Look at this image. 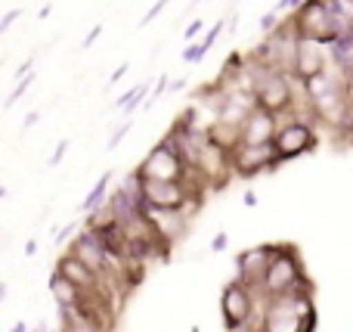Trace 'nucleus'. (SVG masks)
I'll use <instances>...</instances> for the list:
<instances>
[{
    "instance_id": "f257e3e1",
    "label": "nucleus",
    "mask_w": 353,
    "mask_h": 332,
    "mask_svg": "<svg viewBox=\"0 0 353 332\" xmlns=\"http://www.w3.org/2000/svg\"><path fill=\"white\" fill-rule=\"evenodd\" d=\"M261 329H267V332H313L316 329L313 292H285V295L267 298L261 308Z\"/></svg>"
},
{
    "instance_id": "f03ea898",
    "label": "nucleus",
    "mask_w": 353,
    "mask_h": 332,
    "mask_svg": "<svg viewBox=\"0 0 353 332\" xmlns=\"http://www.w3.org/2000/svg\"><path fill=\"white\" fill-rule=\"evenodd\" d=\"M285 292H313V283L307 280L301 255L294 246H276L273 248V261L267 271V283H263V302Z\"/></svg>"
},
{
    "instance_id": "7ed1b4c3",
    "label": "nucleus",
    "mask_w": 353,
    "mask_h": 332,
    "mask_svg": "<svg viewBox=\"0 0 353 332\" xmlns=\"http://www.w3.org/2000/svg\"><path fill=\"white\" fill-rule=\"evenodd\" d=\"M263 304V298L254 289H248L239 280H230L223 286V295H220V314H223L226 332H254L261 326H254L257 308ZM261 320V317H257Z\"/></svg>"
},
{
    "instance_id": "20e7f679",
    "label": "nucleus",
    "mask_w": 353,
    "mask_h": 332,
    "mask_svg": "<svg viewBox=\"0 0 353 332\" xmlns=\"http://www.w3.org/2000/svg\"><path fill=\"white\" fill-rule=\"evenodd\" d=\"M292 22H294V28H298V37L325 43V47H332V43L344 35L335 12H332V6H329V0H307V3L294 12Z\"/></svg>"
},
{
    "instance_id": "39448f33",
    "label": "nucleus",
    "mask_w": 353,
    "mask_h": 332,
    "mask_svg": "<svg viewBox=\"0 0 353 332\" xmlns=\"http://www.w3.org/2000/svg\"><path fill=\"white\" fill-rule=\"evenodd\" d=\"M313 121H316L313 115L310 118L294 115V118H288V121L279 124V134H276V140H273L279 165L288 159H298V155L310 153V149H316L319 140H316V130H313Z\"/></svg>"
},
{
    "instance_id": "423d86ee",
    "label": "nucleus",
    "mask_w": 353,
    "mask_h": 332,
    "mask_svg": "<svg viewBox=\"0 0 353 332\" xmlns=\"http://www.w3.org/2000/svg\"><path fill=\"white\" fill-rule=\"evenodd\" d=\"M143 177L149 180H176V184H186V174H189V165L183 162L180 149L174 146L171 137H165L161 143H155L152 153L143 159V165L137 168Z\"/></svg>"
},
{
    "instance_id": "0eeeda50",
    "label": "nucleus",
    "mask_w": 353,
    "mask_h": 332,
    "mask_svg": "<svg viewBox=\"0 0 353 332\" xmlns=\"http://www.w3.org/2000/svg\"><path fill=\"white\" fill-rule=\"evenodd\" d=\"M254 99L261 109L273 112L276 118L294 112V87H292V75L285 72H270L261 84L254 87Z\"/></svg>"
},
{
    "instance_id": "6e6552de",
    "label": "nucleus",
    "mask_w": 353,
    "mask_h": 332,
    "mask_svg": "<svg viewBox=\"0 0 353 332\" xmlns=\"http://www.w3.org/2000/svg\"><path fill=\"white\" fill-rule=\"evenodd\" d=\"M230 162H232V174H239V177H257V174H263V171L279 165L273 143H263V146L239 143V146L232 149Z\"/></svg>"
},
{
    "instance_id": "1a4fd4ad",
    "label": "nucleus",
    "mask_w": 353,
    "mask_h": 332,
    "mask_svg": "<svg viewBox=\"0 0 353 332\" xmlns=\"http://www.w3.org/2000/svg\"><path fill=\"white\" fill-rule=\"evenodd\" d=\"M273 248L276 246H257V248H245L236 258V271H239V283H245L248 289H254L263 298V283H267V271L273 261Z\"/></svg>"
},
{
    "instance_id": "9d476101",
    "label": "nucleus",
    "mask_w": 353,
    "mask_h": 332,
    "mask_svg": "<svg viewBox=\"0 0 353 332\" xmlns=\"http://www.w3.org/2000/svg\"><path fill=\"white\" fill-rule=\"evenodd\" d=\"M143 215L146 221L152 224L155 236H159L165 246H174L186 236V227H189V215L186 211H161V208H152V205H143Z\"/></svg>"
},
{
    "instance_id": "9b49d317",
    "label": "nucleus",
    "mask_w": 353,
    "mask_h": 332,
    "mask_svg": "<svg viewBox=\"0 0 353 332\" xmlns=\"http://www.w3.org/2000/svg\"><path fill=\"white\" fill-rule=\"evenodd\" d=\"M325 50H329L325 43L304 41V37H301L298 53H294V66H292V78H298L301 84H304V81L329 72V66H325Z\"/></svg>"
},
{
    "instance_id": "f8f14e48",
    "label": "nucleus",
    "mask_w": 353,
    "mask_h": 332,
    "mask_svg": "<svg viewBox=\"0 0 353 332\" xmlns=\"http://www.w3.org/2000/svg\"><path fill=\"white\" fill-rule=\"evenodd\" d=\"M282 118H276L273 112L254 106L251 115L242 121V143H251V146H263V143H273L276 134H279Z\"/></svg>"
},
{
    "instance_id": "ddd939ff",
    "label": "nucleus",
    "mask_w": 353,
    "mask_h": 332,
    "mask_svg": "<svg viewBox=\"0 0 353 332\" xmlns=\"http://www.w3.org/2000/svg\"><path fill=\"white\" fill-rule=\"evenodd\" d=\"M56 271H59L62 277L72 280L81 292H103V289H109V280H103L97 271H90V267H87L84 261H81L78 255H72V252H65L59 261H56Z\"/></svg>"
},
{
    "instance_id": "4468645a",
    "label": "nucleus",
    "mask_w": 353,
    "mask_h": 332,
    "mask_svg": "<svg viewBox=\"0 0 353 332\" xmlns=\"http://www.w3.org/2000/svg\"><path fill=\"white\" fill-rule=\"evenodd\" d=\"M329 56H332V66H335V72L353 87V31L341 35L335 43H332Z\"/></svg>"
},
{
    "instance_id": "2eb2a0df",
    "label": "nucleus",
    "mask_w": 353,
    "mask_h": 332,
    "mask_svg": "<svg viewBox=\"0 0 353 332\" xmlns=\"http://www.w3.org/2000/svg\"><path fill=\"white\" fill-rule=\"evenodd\" d=\"M50 295H53L56 308H78L84 292H81L68 277H62L59 271H53L50 273Z\"/></svg>"
},
{
    "instance_id": "dca6fc26",
    "label": "nucleus",
    "mask_w": 353,
    "mask_h": 332,
    "mask_svg": "<svg viewBox=\"0 0 353 332\" xmlns=\"http://www.w3.org/2000/svg\"><path fill=\"white\" fill-rule=\"evenodd\" d=\"M109 184H112V171H105L103 177L93 184V190L87 193V199H84V205L81 208L87 211V215H93V211H99L105 205V190H109Z\"/></svg>"
},
{
    "instance_id": "f3484780",
    "label": "nucleus",
    "mask_w": 353,
    "mask_h": 332,
    "mask_svg": "<svg viewBox=\"0 0 353 332\" xmlns=\"http://www.w3.org/2000/svg\"><path fill=\"white\" fill-rule=\"evenodd\" d=\"M59 323H62V332H103L99 326H93L90 320L78 314L72 308H59Z\"/></svg>"
},
{
    "instance_id": "a211bd4d",
    "label": "nucleus",
    "mask_w": 353,
    "mask_h": 332,
    "mask_svg": "<svg viewBox=\"0 0 353 332\" xmlns=\"http://www.w3.org/2000/svg\"><path fill=\"white\" fill-rule=\"evenodd\" d=\"M146 90H149V84L143 81V84H137V87H130L124 97H118L115 103H112V109H124V115H130V112L137 109V106L143 103V97H146Z\"/></svg>"
},
{
    "instance_id": "6ab92c4d",
    "label": "nucleus",
    "mask_w": 353,
    "mask_h": 332,
    "mask_svg": "<svg viewBox=\"0 0 353 332\" xmlns=\"http://www.w3.org/2000/svg\"><path fill=\"white\" fill-rule=\"evenodd\" d=\"M31 84H34V75H28V78H19V84H16V87H12V93H10V97H6L3 109H12V106H16V103H19V99H22V97H25V90H28V87H31Z\"/></svg>"
},
{
    "instance_id": "aec40b11",
    "label": "nucleus",
    "mask_w": 353,
    "mask_h": 332,
    "mask_svg": "<svg viewBox=\"0 0 353 332\" xmlns=\"http://www.w3.org/2000/svg\"><path fill=\"white\" fill-rule=\"evenodd\" d=\"M205 53H208L205 43H189V47L183 50V62H201L205 59Z\"/></svg>"
},
{
    "instance_id": "412c9836",
    "label": "nucleus",
    "mask_w": 353,
    "mask_h": 332,
    "mask_svg": "<svg viewBox=\"0 0 353 332\" xmlns=\"http://www.w3.org/2000/svg\"><path fill=\"white\" fill-rule=\"evenodd\" d=\"M276 28H279V12H276V10H270V12H263V16H261V31H263V35H273V31Z\"/></svg>"
},
{
    "instance_id": "4be33fe9",
    "label": "nucleus",
    "mask_w": 353,
    "mask_h": 332,
    "mask_svg": "<svg viewBox=\"0 0 353 332\" xmlns=\"http://www.w3.org/2000/svg\"><path fill=\"white\" fill-rule=\"evenodd\" d=\"M130 128H134V124H130V121L118 124V128H115V134H112V137H109V143H105V146H109V149H115V146H118V143H121V140H124V137H128V134H130Z\"/></svg>"
},
{
    "instance_id": "5701e85b",
    "label": "nucleus",
    "mask_w": 353,
    "mask_h": 332,
    "mask_svg": "<svg viewBox=\"0 0 353 332\" xmlns=\"http://www.w3.org/2000/svg\"><path fill=\"white\" fill-rule=\"evenodd\" d=\"M168 3H171V0H159V3H152V10H149V12H146V16H143V19H140V28H146V25H149V22H152V19H159V16H161V12H165V6H168Z\"/></svg>"
},
{
    "instance_id": "b1692460",
    "label": "nucleus",
    "mask_w": 353,
    "mask_h": 332,
    "mask_svg": "<svg viewBox=\"0 0 353 332\" xmlns=\"http://www.w3.org/2000/svg\"><path fill=\"white\" fill-rule=\"evenodd\" d=\"M19 16H22V10H6L3 16H0V35H6V31L12 28V22H16Z\"/></svg>"
},
{
    "instance_id": "393cba45",
    "label": "nucleus",
    "mask_w": 353,
    "mask_h": 332,
    "mask_svg": "<svg viewBox=\"0 0 353 332\" xmlns=\"http://www.w3.org/2000/svg\"><path fill=\"white\" fill-rule=\"evenodd\" d=\"M226 25H230V22H223V19H220V22H217V25H214V28H211V31H208V35H205V41H201V43H205V47H208V50H211V47H214V43H217L220 31H223V28H226Z\"/></svg>"
},
{
    "instance_id": "a878e982",
    "label": "nucleus",
    "mask_w": 353,
    "mask_h": 332,
    "mask_svg": "<svg viewBox=\"0 0 353 332\" xmlns=\"http://www.w3.org/2000/svg\"><path fill=\"white\" fill-rule=\"evenodd\" d=\"M65 153H68V140H59L56 143V149H53V155H50V168H56L62 159H65Z\"/></svg>"
},
{
    "instance_id": "bb28decb",
    "label": "nucleus",
    "mask_w": 353,
    "mask_h": 332,
    "mask_svg": "<svg viewBox=\"0 0 353 332\" xmlns=\"http://www.w3.org/2000/svg\"><path fill=\"white\" fill-rule=\"evenodd\" d=\"M165 90H171V81H168V75H161V78H159V84H155V93H152V97H149V103H146V106H152L155 99H161V93H165Z\"/></svg>"
},
{
    "instance_id": "cd10ccee",
    "label": "nucleus",
    "mask_w": 353,
    "mask_h": 332,
    "mask_svg": "<svg viewBox=\"0 0 353 332\" xmlns=\"http://www.w3.org/2000/svg\"><path fill=\"white\" fill-rule=\"evenodd\" d=\"M99 35H103V25H93V28H90V35H87L84 41H81V47H84V50H90L93 43H97V37H99Z\"/></svg>"
},
{
    "instance_id": "c85d7f7f",
    "label": "nucleus",
    "mask_w": 353,
    "mask_h": 332,
    "mask_svg": "<svg viewBox=\"0 0 353 332\" xmlns=\"http://www.w3.org/2000/svg\"><path fill=\"white\" fill-rule=\"evenodd\" d=\"M304 3H307V0H279V3H276V12H279V10H294V12H298Z\"/></svg>"
},
{
    "instance_id": "c756f323",
    "label": "nucleus",
    "mask_w": 353,
    "mask_h": 332,
    "mask_svg": "<svg viewBox=\"0 0 353 332\" xmlns=\"http://www.w3.org/2000/svg\"><path fill=\"white\" fill-rule=\"evenodd\" d=\"M201 28H205V25H201V19H192V22H189V25H186V31H183V35H186V41H192V37H195V35H199V31H201Z\"/></svg>"
},
{
    "instance_id": "7c9ffc66",
    "label": "nucleus",
    "mask_w": 353,
    "mask_h": 332,
    "mask_svg": "<svg viewBox=\"0 0 353 332\" xmlns=\"http://www.w3.org/2000/svg\"><path fill=\"white\" fill-rule=\"evenodd\" d=\"M128 68H130V66H128V62H121V66H118V68H115V72H112L109 84H118V81H121V78H124V75H128Z\"/></svg>"
},
{
    "instance_id": "2f4dec72",
    "label": "nucleus",
    "mask_w": 353,
    "mask_h": 332,
    "mask_svg": "<svg viewBox=\"0 0 353 332\" xmlns=\"http://www.w3.org/2000/svg\"><path fill=\"white\" fill-rule=\"evenodd\" d=\"M223 248H226V233H217L211 240V252H223Z\"/></svg>"
},
{
    "instance_id": "473e14b6",
    "label": "nucleus",
    "mask_w": 353,
    "mask_h": 332,
    "mask_svg": "<svg viewBox=\"0 0 353 332\" xmlns=\"http://www.w3.org/2000/svg\"><path fill=\"white\" fill-rule=\"evenodd\" d=\"M37 118H41V112H28V115H25V121H22V128L28 130V128H34L37 124Z\"/></svg>"
},
{
    "instance_id": "72a5a7b5",
    "label": "nucleus",
    "mask_w": 353,
    "mask_h": 332,
    "mask_svg": "<svg viewBox=\"0 0 353 332\" xmlns=\"http://www.w3.org/2000/svg\"><path fill=\"white\" fill-rule=\"evenodd\" d=\"M74 233V224H68V227L65 230H62V233H59V242H65L68 240V236H72Z\"/></svg>"
},
{
    "instance_id": "f704fd0d",
    "label": "nucleus",
    "mask_w": 353,
    "mask_h": 332,
    "mask_svg": "<svg viewBox=\"0 0 353 332\" xmlns=\"http://www.w3.org/2000/svg\"><path fill=\"white\" fill-rule=\"evenodd\" d=\"M183 87H186V81H183V78H176V81H174V84H171V93H180V90H183Z\"/></svg>"
},
{
    "instance_id": "c9c22d12",
    "label": "nucleus",
    "mask_w": 353,
    "mask_h": 332,
    "mask_svg": "<svg viewBox=\"0 0 353 332\" xmlns=\"http://www.w3.org/2000/svg\"><path fill=\"white\" fill-rule=\"evenodd\" d=\"M245 205H248V208H254V205H257V196H254V193H245Z\"/></svg>"
},
{
    "instance_id": "e433bc0d",
    "label": "nucleus",
    "mask_w": 353,
    "mask_h": 332,
    "mask_svg": "<svg viewBox=\"0 0 353 332\" xmlns=\"http://www.w3.org/2000/svg\"><path fill=\"white\" fill-rule=\"evenodd\" d=\"M34 252H37V242L28 240V242H25V255H34Z\"/></svg>"
},
{
    "instance_id": "4c0bfd02",
    "label": "nucleus",
    "mask_w": 353,
    "mask_h": 332,
    "mask_svg": "<svg viewBox=\"0 0 353 332\" xmlns=\"http://www.w3.org/2000/svg\"><path fill=\"white\" fill-rule=\"evenodd\" d=\"M12 332H28V326H25V323H16V326H12Z\"/></svg>"
},
{
    "instance_id": "58836bf2",
    "label": "nucleus",
    "mask_w": 353,
    "mask_h": 332,
    "mask_svg": "<svg viewBox=\"0 0 353 332\" xmlns=\"http://www.w3.org/2000/svg\"><path fill=\"white\" fill-rule=\"evenodd\" d=\"M31 332H47V326H43V323H41V326H34V329H31Z\"/></svg>"
},
{
    "instance_id": "ea45409f",
    "label": "nucleus",
    "mask_w": 353,
    "mask_h": 332,
    "mask_svg": "<svg viewBox=\"0 0 353 332\" xmlns=\"http://www.w3.org/2000/svg\"><path fill=\"white\" fill-rule=\"evenodd\" d=\"M254 332H267V329H254Z\"/></svg>"
},
{
    "instance_id": "a19ab883",
    "label": "nucleus",
    "mask_w": 353,
    "mask_h": 332,
    "mask_svg": "<svg viewBox=\"0 0 353 332\" xmlns=\"http://www.w3.org/2000/svg\"><path fill=\"white\" fill-rule=\"evenodd\" d=\"M350 97H353V87H350Z\"/></svg>"
}]
</instances>
